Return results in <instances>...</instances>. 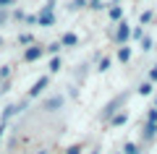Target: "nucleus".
Instances as JSON below:
<instances>
[{
	"instance_id": "1",
	"label": "nucleus",
	"mask_w": 157,
	"mask_h": 154,
	"mask_svg": "<svg viewBox=\"0 0 157 154\" xmlns=\"http://www.w3.org/2000/svg\"><path fill=\"white\" fill-rule=\"evenodd\" d=\"M37 16H39V26H52L55 24V0H47Z\"/></svg>"
},
{
	"instance_id": "2",
	"label": "nucleus",
	"mask_w": 157,
	"mask_h": 154,
	"mask_svg": "<svg viewBox=\"0 0 157 154\" xmlns=\"http://www.w3.org/2000/svg\"><path fill=\"white\" fill-rule=\"evenodd\" d=\"M131 32H134V26H131V24H126V21H121V24H115V34H113V39L123 47V44L131 39Z\"/></svg>"
},
{
	"instance_id": "3",
	"label": "nucleus",
	"mask_w": 157,
	"mask_h": 154,
	"mask_svg": "<svg viewBox=\"0 0 157 154\" xmlns=\"http://www.w3.org/2000/svg\"><path fill=\"white\" fill-rule=\"evenodd\" d=\"M47 86H50V76H39L37 81L32 84V89H29L26 99H37V97H39V94H42V92H45Z\"/></svg>"
},
{
	"instance_id": "4",
	"label": "nucleus",
	"mask_w": 157,
	"mask_h": 154,
	"mask_svg": "<svg viewBox=\"0 0 157 154\" xmlns=\"http://www.w3.org/2000/svg\"><path fill=\"white\" fill-rule=\"evenodd\" d=\"M126 97H128V94L123 92V94H118L113 102H107V105H105V112H102V118H113V115H118V107L126 102Z\"/></svg>"
},
{
	"instance_id": "5",
	"label": "nucleus",
	"mask_w": 157,
	"mask_h": 154,
	"mask_svg": "<svg viewBox=\"0 0 157 154\" xmlns=\"http://www.w3.org/2000/svg\"><path fill=\"white\" fill-rule=\"evenodd\" d=\"M60 107H63V97H60V94H52V97H47V99H45L42 110H45V112H58Z\"/></svg>"
},
{
	"instance_id": "6",
	"label": "nucleus",
	"mask_w": 157,
	"mask_h": 154,
	"mask_svg": "<svg viewBox=\"0 0 157 154\" xmlns=\"http://www.w3.org/2000/svg\"><path fill=\"white\" fill-rule=\"evenodd\" d=\"M42 55H45V50H42V47H34V44L24 50V60H26V63H34V60H39Z\"/></svg>"
},
{
	"instance_id": "7",
	"label": "nucleus",
	"mask_w": 157,
	"mask_h": 154,
	"mask_svg": "<svg viewBox=\"0 0 157 154\" xmlns=\"http://www.w3.org/2000/svg\"><path fill=\"white\" fill-rule=\"evenodd\" d=\"M60 44H63V47H76V44H78V37H76L73 32H66V34H63V39H60Z\"/></svg>"
},
{
	"instance_id": "8",
	"label": "nucleus",
	"mask_w": 157,
	"mask_h": 154,
	"mask_svg": "<svg viewBox=\"0 0 157 154\" xmlns=\"http://www.w3.org/2000/svg\"><path fill=\"white\" fill-rule=\"evenodd\" d=\"M141 136H144V141H152V138L157 136V123H147V126H144V133H141Z\"/></svg>"
},
{
	"instance_id": "9",
	"label": "nucleus",
	"mask_w": 157,
	"mask_h": 154,
	"mask_svg": "<svg viewBox=\"0 0 157 154\" xmlns=\"http://www.w3.org/2000/svg\"><path fill=\"white\" fill-rule=\"evenodd\" d=\"M118 60H121V63H128L131 60V47H128V44L118 47Z\"/></svg>"
},
{
	"instance_id": "10",
	"label": "nucleus",
	"mask_w": 157,
	"mask_h": 154,
	"mask_svg": "<svg viewBox=\"0 0 157 154\" xmlns=\"http://www.w3.org/2000/svg\"><path fill=\"white\" fill-rule=\"evenodd\" d=\"M126 120H128V112H118V115H113V118H110V126H113V128H118V126H123Z\"/></svg>"
},
{
	"instance_id": "11",
	"label": "nucleus",
	"mask_w": 157,
	"mask_h": 154,
	"mask_svg": "<svg viewBox=\"0 0 157 154\" xmlns=\"http://www.w3.org/2000/svg\"><path fill=\"white\" fill-rule=\"evenodd\" d=\"M121 18H123V8L121 6H110V21L121 24Z\"/></svg>"
},
{
	"instance_id": "12",
	"label": "nucleus",
	"mask_w": 157,
	"mask_h": 154,
	"mask_svg": "<svg viewBox=\"0 0 157 154\" xmlns=\"http://www.w3.org/2000/svg\"><path fill=\"white\" fill-rule=\"evenodd\" d=\"M152 92H155V84H152V81H144V84L139 86V94H141V97H149Z\"/></svg>"
},
{
	"instance_id": "13",
	"label": "nucleus",
	"mask_w": 157,
	"mask_h": 154,
	"mask_svg": "<svg viewBox=\"0 0 157 154\" xmlns=\"http://www.w3.org/2000/svg\"><path fill=\"white\" fill-rule=\"evenodd\" d=\"M60 50H63V44H60V42H52V44H47V47H45V52H50V55L55 58Z\"/></svg>"
},
{
	"instance_id": "14",
	"label": "nucleus",
	"mask_w": 157,
	"mask_h": 154,
	"mask_svg": "<svg viewBox=\"0 0 157 154\" xmlns=\"http://www.w3.org/2000/svg\"><path fill=\"white\" fill-rule=\"evenodd\" d=\"M84 6H86L84 0H71V3H68V11H81Z\"/></svg>"
},
{
	"instance_id": "15",
	"label": "nucleus",
	"mask_w": 157,
	"mask_h": 154,
	"mask_svg": "<svg viewBox=\"0 0 157 154\" xmlns=\"http://www.w3.org/2000/svg\"><path fill=\"white\" fill-rule=\"evenodd\" d=\"M18 42H21V44H32V42H34V37H32L29 32H21V34H18Z\"/></svg>"
},
{
	"instance_id": "16",
	"label": "nucleus",
	"mask_w": 157,
	"mask_h": 154,
	"mask_svg": "<svg viewBox=\"0 0 157 154\" xmlns=\"http://www.w3.org/2000/svg\"><path fill=\"white\" fill-rule=\"evenodd\" d=\"M131 39H134V42L139 39V42H141V39H144V29H141V26H134V32H131Z\"/></svg>"
},
{
	"instance_id": "17",
	"label": "nucleus",
	"mask_w": 157,
	"mask_h": 154,
	"mask_svg": "<svg viewBox=\"0 0 157 154\" xmlns=\"http://www.w3.org/2000/svg\"><path fill=\"white\" fill-rule=\"evenodd\" d=\"M97 71H100V73H107V71H110V58H102V60H100V68H97Z\"/></svg>"
},
{
	"instance_id": "18",
	"label": "nucleus",
	"mask_w": 157,
	"mask_h": 154,
	"mask_svg": "<svg viewBox=\"0 0 157 154\" xmlns=\"http://www.w3.org/2000/svg\"><path fill=\"white\" fill-rule=\"evenodd\" d=\"M58 71H60V58H52V60H50V73H58Z\"/></svg>"
},
{
	"instance_id": "19",
	"label": "nucleus",
	"mask_w": 157,
	"mask_h": 154,
	"mask_svg": "<svg viewBox=\"0 0 157 154\" xmlns=\"http://www.w3.org/2000/svg\"><path fill=\"white\" fill-rule=\"evenodd\" d=\"M123 154H139V146H136V144H126V146H123Z\"/></svg>"
},
{
	"instance_id": "20",
	"label": "nucleus",
	"mask_w": 157,
	"mask_h": 154,
	"mask_svg": "<svg viewBox=\"0 0 157 154\" xmlns=\"http://www.w3.org/2000/svg\"><path fill=\"white\" fill-rule=\"evenodd\" d=\"M81 149H84L81 144H73V146H68V149H66V154H81Z\"/></svg>"
},
{
	"instance_id": "21",
	"label": "nucleus",
	"mask_w": 157,
	"mask_h": 154,
	"mask_svg": "<svg viewBox=\"0 0 157 154\" xmlns=\"http://www.w3.org/2000/svg\"><path fill=\"white\" fill-rule=\"evenodd\" d=\"M34 24H39V16L37 13H29L26 16V26H34Z\"/></svg>"
},
{
	"instance_id": "22",
	"label": "nucleus",
	"mask_w": 157,
	"mask_h": 154,
	"mask_svg": "<svg viewBox=\"0 0 157 154\" xmlns=\"http://www.w3.org/2000/svg\"><path fill=\"white\" fill-rule=\"evenodd\" d=\"M141 50H144V52H149V50H152V37H144V39H141Z\"/></svg>"
},
{
	"instance_id": "23",
	"label": "nucleus",
	"mask_w": 157,
	"mask_h": 154,
	"mask_svg": "<svg viewBox=\"0 0 157 154\" xmlns=\"http://www.w3.org/2000/svg\"><path fill=\"white\" fill-rule=\"evenodd\" d=\"M147 123H157V107H152V110L147 112Z\"/></svg>"
},
{
	"instance_id": "24",
	"label": "nucleus",
	"mask_w": 157,
	"mask_h": 154,
	"mask_svg": "<svg viewBox=\"0 0 157 154\" xmlns=\"http://www.w3.org/2000/svg\"><path fill=\"white\" fill-rule=\"evenodd\" d=\"M147 81L157 84V63H155V68H152V71H149V78H147Z\"/></svg>"
},
{
	"instance_id": "25",
	"label": "nucleus",
	"mask_w": 157,
	"mask_h": 154,
	"mask_svg": "<svg viewBox=\"0 0 157 154\" xmlns=\"http://www.w3.org/2000/svg\"><path fill=\"white\" fill-rule=\"evenodd\" d=\"M16 0H0V11H6V8H11Z\"/></svg>"
},
{
	"instance_id": "26",
	"label": "nucleus",
	"mask_w": 157,
	"mask_h": 154,
	"mask_svg": "<svg viewBox=\"0 0 157 154\" xmlns=\"http://www.w3.org/2000/svg\"><path fill=\"white\" fill-rule=\"evenodd\" d=\"M8 76H11V68L3 66V68H0V78H8Z\"/></svg>"
},
{
	"instance_id": "27",
	"label": "nucleus",
	"mask_w": 157,
	"mask_h": 154,
	"mask_svg": "<svg viewBox=\"0 0 157 154\" xmlns=\"http://www.w3.org/2000/svg\"><path fill=\"white\" fill-rule=\"evenodd\" d=\"M149 18H152V11H144V13H141V24H149Z\"/></svg>"
},
{
	"instance_id": "28",
	"label": "nucleus",
	"mask_w": 157,
	"mask_h": 154,
	"mask_svg": "<svg viewBox=\"0 0 157 154\" xmlns=\"http://www.w3.org/2000/svg\"><path fill=\"white\" fill-rule=\"evenodd\" d=\"M34 154H47V149H39V152H34Z\"/></svg>"
},
{
	"instance_id": "29",
	"label": "nucleus",
	"mask_w": 157,
	"mask_h": 154,
	"mask_svg": "<svg viewBox=\"0 0 157 154\" xmlns=\"http://www.w3.org/2000/svg\"><path fill=\"white\" fill-rule=\"evenodd\" d=\"M118 3H121V0H113V6H118Z\"/></svg>"
},
{
	"instance_id": "30",
	"label": "nucleus",
	"mask_w": 157,
	"mask_h": 154,
	"mask_svg": "<svg viewBox=\"0 0 157 154\" xmlns=\"http://www.w3.org/2000/svg\"><path fill=\"white\" fill-rule=\"evenodd\" d=\"M92 154H100V149H94V152H92Z\"/></svg>"
},
{
	"instance_id": "31",
	"label": "nucleus",
	"mask_w": 157,
	"mask_h": 154,
	"mask_svg": "<svg viewBox=\"0 0 157 154\" xmlns=\"http://www.w3.org/2000/svg\"><path fill=\"white\" fill-rule=\"evenodd\" d=\"M155 107H157V97H155Z\"/></svg>"
},
{
	"instance_id": "32",
	"label": "nucleus",
	"mask_w": 157,
	"mask_h": 154,
	"mask_svg": "<svg viewBox=\"0 0 157 154\" xmlns=\"http://www.w3.org/2000/svg\"><path fill=\"white\" fill-rule=\"evenodd\" d=\"M118 154H123V152H118Z\"/></svg>"
}]
</instances>
